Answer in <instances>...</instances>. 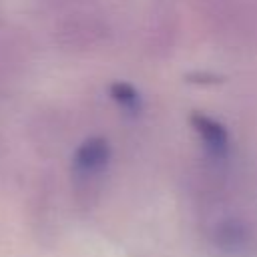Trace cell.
Here are the masks:
<instances>
[{"instance_id": "4", "label": "cell", "mask_w": 257, "mask_h": 257, "mask_svg": "<svg viewBox=\"0 0 257 257\" xmlns=\"http://www.w3.org/2000/svg\"><path fill=\"white\" fill-rule=\"evenodd\" d=\"M110 96L122 106V108H126V110H131V112H139L141 110V96H139V92L135 90V86L133 84H128V82H112L110 84Z\"/></svg>"}, {"instance_id": "1", "label": "cell", "mask_w": 257, "mask_h": 257, "mask_svg": "<svg viewBox=\"0 0 257 257\" xmlns=\"http://www.w3.org/2000/svg\"><path fill=\"white\" fill-rule=\"evenodd\" d=\"M191 124L193 128L197 131V135L203 139L205 147L215 153V155H225L227 153V147H229V135L225 131V126L221 122H217L215 118L203 114V112H193L191 114Z\"/></svg>"}, {"instance_id": "2", "label": "cell", "mask_w": 257, "mask_h": 257, "mask_svg": "<svg viewBox=\"0 0 257 257\" xmlns=\"http://www.w3.org/2000/svg\"><path fill=\"white\" fill-rule=\"evenodd\" d=\"M108 159H110V147L100 137H94V139L84 141L76 149V153H74V165H76V169L86 171V173H94V171L104 169V165L108 163Z\"/></svg>"}, {"instance_id": "5", "label": "cell", "mask_w": 257, "mask_h": 257, "mask_svg": "<svg viewBox=\"0 0 257 257\" xmlns=\"http://www.w3.org/2000/svg\"><path fill=\"white\" fill-rule=\"evenodd\" d=\"M189 78H191V82H203V84H215V82H219V78L213 76V74H193Z\"/></svg>"}, {"instance_id": "3", "label": "cell", "mask_w": 257, "mask_h": 257, "mask_svg": "<svg viewBox=\"0 0 257 257\" xmlns=\"http://www.w3.org/2000/svg\"><path fill=\"white\" fill-rule=\"evenodd\" d=\"M247 239V231L241 223L237 221H229V223H223L219 229H217V243L225 249H235V247H241Z\"/></svg>"}]
</instances>
